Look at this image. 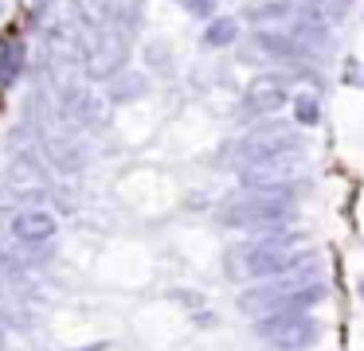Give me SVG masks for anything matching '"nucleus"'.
I'll return each instance as SVG.
<instances>
[{"label":"nucleus","mask_w":364,"mask_h":351,"mask_svg":"<svg viewBox=\"0 0 364 351\" xmlns=\"http://www.w3.org/2000/svg\"><path fill=\"white\" fill-rule=\"evenodd\" d=\"M294 218V195L290 191H243L231 195L215 207V223L228 230H278Z\"/></svg>","instance_id":"7ed1b4c3"},{"label":"nucleus","mask_w":364,"mask_h":351,"mask_svg":"<svg viewBox=\"0 0 364 351\" xmlns=\"http://www.w3.org/2000/svg\"><path fill=\"white\" fill-rule=\"evenodd\" d=\"M75 16H79L82 23H95V28H106L114 16L110 0H75Z\"/></svg>","instance_id":"ddd939ff"},{"label":"nucleus","mask_w":364,"mask_h":351,"mask_svg":"<svg viewBox=\"0 0 364 351\" xmlns=\"http://www.w3.org/2000/svg\"><path fill=\"white\" fill-rule=\"evenodd\" d=\"M126 59H129L126 35L114 31V28H102V31H98V39H95V47H90L87 70H90V78H114L122 67H126Z\"/></svg>","instance_id":"6e6552de"},{"label":"nucleus","mask_w":364,"mask_h":351,"mask_svg":"<svg viewBox=\"0 0 364 351\" xmlns=\"http://www.w3.org/2000/svg\"><path fill=\"white\" fill-rule=\"evenodd\" d=\"M356 296H360V304H364V277L356 281Z\"/></svg>","instance_id":"dca6fc26"},{"label":"nucleus","mask_w":364,"mask_h":351,"mask_svg":"<svg viewBox=\"0 0 364 351\" xmlns=\"http://www.w3.org/2000/svg\"><path fill=\"white\" fill-rule=\"evenodd\" d=\"M181 8H184L188 16H196V20H212L215 0H181Z\"/></svg>","instance_id":"2eb2a0df"},{"label":"nucleus","mask_w":364,"mask_h":351,"mask_svg":"<svg viewBox=\"0 0 364 351\" xmlns=\"http://www.w3.org/2000/svg\"><path fill=\"white\" fill-rule=\"evenodd\" d=\"M317 265L309 269H298V273H286V277H270V281H259L255 289H247L239 296V308L247 316H270V312H309L314 304L325 301V281L314 277Z\"/></svg>","instance_id":"f03ea898"},{"label":"nucleus","mask_w":364,"mask_h":351,"mask_svg":"<svg viewBox=\"0 0 364 351\" xmlns=\"http://www.w3.org/2000/svg\"><path fill=\"white\" fill-rule=\"evenodd\" d=\"M79 351H102V343H98V347H79Z\"/></svg>","instance_id":"f3484780"},{"label":"nucleus","mask_w":364,"mask_h":351,"mask_svg":"<svg viewBox=\"0 0 364 351\" xmlns=\"http://www.w3.org/2000/svg\"><path fill=\"white\" fill-rule=\"evenodd\" d=\"M239 39V20H231V16H212L204 28V47H231Z\"/></svg>","instance_id":"f8f14e48"},{"label":"nucleus","mask_w":364,"mask_h":351,"mask_svg":"<svg viewBox=\"0 0 364 351\" xmlns=\"http://www.w3.org/2000/svg\"><path fill=\"white\" fill-rule=\"evenodd\" d=\"M301 156H286V160H270V164H255V168L239 172L243 191H294V176H298Z\"/></svg>","instance_id":"423d86ee"},{"label":"nucleus","mask_w":364,"mask_h":351,"mask_svg":"<svg viewBox=\"0 0 364 351\" xmlns=\"http://www.w3.org/2000/svg\"><path fill=\"white\" fill-rule=\"evenodd\" d=\"M0 16H4V4H0Z\"/></svg>","instance_id":"6ab92c4d"},{"label":"nucleus","mask_w":364,"mask_h":351,"mask_svg":"<svg viewBox=\"0 0 364 351\" xmlns=\"http://www.w3.org/2000/svg\"><path fill=\"white\" fill-rule=\"evenodd\" d=\"M231 156H235L239 172L255 168V164L286 160V156H301V137H298V129L286 125V121H267V125L247 133V137L231 148Z\"/></svg>","instance_id":"20e7f679"},{"label":"nucleus","mask_w":364,"mask_h":351,"mask_svg":"<svg viewBox=\"0 0 364 351\" xmlns=\"http://www.w3.org/2000/svg\"><path fill=\"white\" fill-rule=\"evenodd\" d=\"M0 351H4V328H0Z\"/></svg>","instance_id":"a211bd4d"},{"label":"nucleus","mask_w":364,"mask_h":351,"mask_svg":"<svg viewBox=\"0 0 364 351\" xmlns=\"http://www.w3.org/2000/svg\"><path fill=\"white\" fill-rule=\"evenodd\" d=\"M59 234V218L51 215L48 207H24L16 218H12V238L24 242V246H48Z\"/></svg>","instance_id":"1a4fd4ad"},{"label":"nucleus","mask_w":364,"mask_h":351,"mask_svg":"<svg viewBox=\"0 0 364 351\" xmlns=\"http://www.w3.org/2000/svg\"><path fill=\"white\" fill-rule=\"evenodd\" d=\"M255 51H262L267 59H282V62H298L301 55H306L290 35H282V31H255Z\"/></svg>","instance_id":"9d476101"},{"label":"nucleus","mask_w":364,"mask_h":351,"mask_svg":"<svg viewBox=\"0 0 364 351\" xmlns=\"http://www.w3.org/2000/svg\"><path fill=\"white\" fill-rule=\"evenodd\" d=\"M317 117H321L317 98L314 94H298V98H294V121L298 125H317Z\"/></svg>","instance_id":"4468645a"},{"label":"nucleus","mask_w":364,"mask_h":351,"mask_svg":"<svg viewBox=\"0 0 364 351\" xmlns=\"http://www.w3.org/2000/svg\"><path fill=\"white\" fill-rule=\"evenodd\" d=\"M286 101H290L286 78L282 74H259V78H251V82H247V90H243V117L278 113Z\"/></svg>","instance_id":"0eeeda50"},{"label":"nucleus","mask_w":364,"mask_h":351,"mask_svg":"<svg viewBox=\"0 0 364 351\" xmlns=\"http://www.w3.org/2000/svg\"><path fill=\"white\" fill-rule=\"evenodd\" d=\"M314 265V254L298 250V234H290L286 226L278 230H262L251 242L228 250V277H247V281H270L286 277Z\"/></svg>","instance_id":"f257e3e1"},{"label":"nucleus","mask_w":364,"mask_h":351,"mask_svg":"<svg viewBox=\"0 0 364 351\" xmlns=\"http://www.w3.org/2000/svg\"><path fill=\"white\" fill-rule=\"evenodd\" d=\"M24 62H28L24 39H9V43H0V86L16 82V78L24 74Z\"/></svg>","instance_id":"9b49d317"},{"label":"nucleus","mask_w":364,"mask_h":351,"mask_svg":"<svg viewBox=\"0 0 364 351\" xmlns=\"http://www.w3.org/2000/svg\"><path fill=\"white\" fill-rule=\"evenodd\" d=\"M255 335L278 351H309L321 340V320L314 312H270L255 320Z\"/></svg>","instance_id":"39448f33"}]
</instances>
